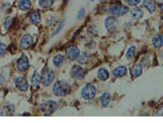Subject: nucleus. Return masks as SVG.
Masks as SVG:
<instances>
[{"label": "nucleus", "instance_id": "nucleus-1", "mask_svg": "<svg viewBox=\"0 0 163 123\" xmlns=\"http://www.w3.org/2000/svg\"><path fill=\"white\" fill-rule=\"evenodd\" d=\"M71 91L69 84L64 80L57 81L53 87V92L58 96H64Z\"/></svg>", "mask_w": 163, "mask_h": 123}, {"label": "nucleus", "instance_id": "nucleus-2", "mask_svg": "<svg viewBox=\"0 0 163 123\" xmlns=\"http://www.w3.org/2000/svg\"><path fill=\"white\" fill-rule=\"evenodd\" d=\"M55 78V74H54L52 69L47 68L44 69L41 76V81L43 85H49Z\"/></svg>", "mask_w": 163, "mask_h": 123}, {"label": "nucleus", "instance_id": "nucleus-3", "mask_svg": "<svg viewBox=\"0 0 163 123\" xmlns=\"http://www.w3.org/2000/svg\"><path fill=\"white\" fill-rule=\"evenodd\" d=\"M58 108L57 103L53 101H48L40 105V110L45 115H50Z\"/></svg>", "mask_w": 163, "mask_h": 123}, {"label": "nucleus", "instance_id": "nucleus-4", "mask_svg": "<svg viewBox=\"0 0 163 123\" xmlns=\"http://www.w3.org/2000/svg\"><path fill=\"white\" fill-rule=\"evenodd\" d=\"M96 94V87L91 84L86 85L82 91V97L87 100H90L93 99Z\"/></svg>", "mask_w": 163, "mask_h": 123}, {"label": "nucleus", "instance_id": "nucleus-5", "mask_svg": "<svg viewBox=\"0 0 163 123\" xmlns=\"http://www.w3.org/2000/svg\"><path fill=\"white\" fill-rule=\"evenodd\" d=\"M104 24L108 31L113 32L117 29L118 25V21L115 17L112 16H109L105 19Z\"/></svg>", "mask_w": 163, "mask_h": 123}, {"label": "nucleus", "instance_id": "nucleus-6", "mask_svg": "<svg viewBox=\"0 0 163 123\" xmlns=\"http://www.w3.org/2000/svg\"><path fill=\"white\" fill-rule=\"evenodd\" d=\"M108 12L117 16H122L129 12V8L122 5H114L109 8Z\"/></svg>", "mask_w": 163, "mask_h": 123}, {"label": "nucleus", "instance_id": "nucleus-7", "mask_svg": "<svg viewBox=\"0 0 163 123\" xmlns=\"http://www.w3.org/2000/svg\"><path fill=\"white\" fill-rule=\"evenodd\" d=\"M15 85L17 88L21 91H26L28 89V84L26 79L22 76L17 77L15 79Z\"/></svg>", "mask_w": 163, "mask_h": 123}, {"label": "nucleus", "instance_id": "nucleus-8", "mask_svg": "<svg viewBox=\"0 0 163 123\" xmlns=\"http://www.w3.org/2000/svg\"><path fill=\"white\" fill-rule=\"evenodd\" d=\"M71 76L76 79L80 80L84 77V72L83 68L78 65H75L71 69L70 71Z\"/></svg>", "mask_w": 163, "mask_h": 123}, {"label": "nucleus", "instance_id": "nucleus-9", "mask_svg": "<svg viewBox=\"0 0 163 123\" xmlns=\"http://www.w3.org/2000/svg\"><path fill=\"white\" fill-rule=\"evenodd\" d=\"M66 55L68 59L74 60L77 59L80 56V50L75 46H71L66 50Z\"/></svg>", "mask_w": 163, "mask_h": 123}, {"label": "nucleus", "instance_id": "nucleus-10", "mask_svg": "<svg viewBox=\"0 0 163 123\" xmlns=\"http://www.w3.org/2000/svg\"><path fill=\"white\" fill-rule=\"evenodd\" d=\"M29 65V61L26 56H23L17 61V68L20 71H26L28 69Z\"/></svg>", "mask_w": 163, "mask_h": 123}, {"label": "nucleus", "instance_id": "nucleus-11", "mask_svg": "<svg viewBox=\"0 0 163 123\" xmlns=\"http://www.w3.org/2000/svg\"><path fill=\"white\" fill-rule=\"evenodd\" d=\"M33 40L31 35H24L20 42V47L23 49H27L33 44Z\"/></svg>", "mask_w": 163, "mask_h": 123}, {"label": "nucleus", "instance_id": "nucleus-12", "mask_svg": "<svg viewBox=\"0 0 163 123\" xmlns=\"http://www.w3.org/2000/svg\"><path fill=\"white\" fill-rule=\"evenodd\" d=\"M127 71L128 70H127V68L125 66H119L114 70L113 75L115 77H122L127 74Z\"/></svg>", "mask_w": 163, "mask_h": 123}, {"label": "nucleus", "instance_id": "nucleus-13", "mask_svg": "<svg viewBox=\"0 0 163 123\" xmlns=\"http://www.w3.org/2000/svg\"><path fill=\"white\" fill-rule=\"evenodd\" d=\"M152 43L155 47L159 48L163 46V34L156 35L152 39Z\"/></svg>", "mask_w": 163, "mask_h": 123}, {"label": "nucleus", "instance_id": "nucleus-14", "mask_svg": "<svg viewBox=\"0 0 163 123\" xmlns=\"http://www.w3.org/2000/svg\"><path fill=\"white\" fill-rule=\"evenodd\" d=\"M143 5L145 7L150 13H153L155 11V5L152 0H144L143 2Z\"/></svg>", "mask_w": 163, "mask_h": 123}, {"label": "nucleus", "instance_id": "nucleus-15", "mask_svg": "<svg viewBox=\"0 0 163 123\" xmlns=\"http://www.w3.org/2000/svg\"><path fill=\"white\" fill-rule=\"evenodd\" d=\"M131 17L133 19H140L143 17L144 15V12L140 8H135L131 11Z\"/></svg>", "mask_w": 163, "mask_h": 123}, {"label": "nucleus", "instance_id": "nucleus-16", "mask_svg": "<svg viewBox=\"0 0 163 123\" xmlns=\"http://www.w3.org/2000/svg\"><path fill=\"white\" fill-rule=\"evenodd\" d=\"M19 8L23 11L28 10L31 7V2L30 0H21L19 3Z\"/></svg>", "mask_w": 163, "mask_h": 123}, {"label": "nucleus", "instance_id": "nucleus-17", "mask_svg": "<svg viewBox=\"0 0 163 123\" xmlns=\"http://www.w3.org/2000/svg\"><path fill=\"white\" fill-rule=\"evenodd\" d=\"M111 101V96L109 93H104L101 97V103L103 107H107Z\"/></svg>", "mask_w": 163, "mask_h": 123}, {"label": "nucleus", "instance_id": "nucleus-18", "mask_svg": "<svg viewBox=\"0 0 163 123\" xmlns=\"http://www.w3.org/2000/svg\"><path fill=\"white\" fill-rule=\"evenodd\" d=\"M98 76L99 79H101V80L105 81L108 78H109L110 74H109V72L107 71V69H106L104 68H101L98 70Z\"/></svg>", "mask_w": 163, "mask_h": 123}, {"label": "nucleus", "instance_id": "nucleus-19", "mask_svg": "<svg viewBox=\"0 0 163 123\" xmlns=\"http://www.w3.org/2000/svg\"><path fill=\"white\" fill-rule=\"evenodd\" d=\"M41 81V77L38 73H34L31 78V84L32 86L34 89H37L39 86L40 82Z\"/></svg>", "mask_w": 163, "mask_h": 123}, {"label": "nucleus", "instance_id": "nucleus-20", "mask_svg": "<svg viewBox=\"0 0 163 123\" xmlns=\"http://www.w3.org/2000/svg\"><path fill=\"white\" fill-rule=\"evenodd\" d=\"M132 74L135 78L140 76L142 74V67L140 64H136L132 68Z\"/></svg>", "mask_w": 163, "mask_h": 123}, {"label": "nucleus", "instance_id": "nucleus-21", "mask_svg": "<svg viewBox=\"0 0 163 123\" xmlns=\"http://www.w3.org/2000/svg\"><path fill=\"white\" fill-rule=\"evenodd\" d=\"M14 107L12 105H8L5 106L2 110V115H11L13 113Z\"/></svg>", "mask_w": 163, "mask_h": 123}, {"label": "nucleus", "instance_id": "nucleus-22", "mask_svg": "<svg viewBox=\"0 0 163 123\" xmlns=\"http://www.w3.org/2000/svg\"><path fill=\"white\" fill-rule=\"evenodd\" d=\"M30 21L34 24H38L41 21V16L38 13H34L30 17Z\"/></svg>", "mask_w": 163, "mask_h": 123}, {"label": "nucleus", "instance_id": "nucleus-23", "mask_svg": "<svg viewBox=\"0 0 163 123\" xmlns=\"http://www.w3.org/2000/svg\"><path fill=\"white\" fill-rule=\"evenodd\" d=\"M64 58L62 54H58L53 58V63L56 66H59L64 62Z\"/></svg>", "mask_w": 163, "mask_h": 123}, {"label": "nucleus", "instance_id": "nucleus-24", "mask_svg": "<svg viewBox=\"0 0 163 123\" xmlns=\"http://www.w3.org/2000/svg\"><path fill=\"white\" fill-rule=\"evenodd\" d=\"M78 61L80 64H86L89 61V55L87 53V52H84L82 55H80L79 56Z\"/></svg>", "mask_w": 163, "mask_h": 123}, {"label": "nucleus", "instance_id": "nucleus-25", "mask_svg": "<svg viewBox=\"0 0 163 123\" xmlns=\"http://www.w3.org/2000/svg\"><path fill=\"white\" fill-rule=\"evenodd\" d=\"M54 3V0H39V5L45 8L50 7Z\"/></svg>", "mask_w": 163, "mask_h": 123}, {"label": "nucleus", "instance_id": "nucleus-26", "mask_svg": "<svg viewBox=\"0 0 163 123\" xmlns=\"http://www.w3.org/2000/svg\"><path fill=\"white\" fill-rule=\"evenodd\" d=\"M135 52H136V47L135 46L130 47L126 53V56H125L126 58L128 60L131 59L134 57V56L135 54Z\"/></svg>", "mask_w": 163, "mask_h": 123}, {"label": "nucleus", "instance_id": "nucleus-27", "mask_svg": "<svg viewBox=\"0 0 163 123\" xmlns=\"http://www.w3.org/2000/svg\"><path fill=\"white\" fill-rule=\"evenodd\" d=\"M12 24V18H11V17H7V18L6 19V20H5V28L7 30H8L9 28H10Z\"/></svg>", "mask_w": 163, "mask_h": 123}, {"label": "nucleus", "instance_id": "nucleus-28", "mask_svg": "<svg viewBox=\"0 0 163 123\" xmlns=\"http://www.w3.org/2000/svg\"><path fill=\"white\" fill-rule=\"evenodd\" d=\"M6 52V45L0 43V56H3Z\"/></svg>", "mask_w": 163, "mask_h": 123}, {"label": "nucleus", "instance_id": "nucleus-29", "mask_svg": "<svg viewBox=\"0 0 163 123\" xmlns=\"http://www.w3.org/2000/svg\"><path fill=\"white\" fill-rule=\"evenodd\" d=\"M141 0H128V3L131 6H135L138 5Z\"/></svg>", "mask_w": 163, "mask_h": 123}, {"label": "nucleus", "instance_id": "nucleus-30", "mask_svg": "<svg viewBox=\"0 0 163 123\" xmlns=\"http://www.w3.org/2000/svg\"><path fill=\"white\" fill-rule=\"evenodd\" d=\"M63 26H64V21H63L62 23H60V24L59 25V26L58 27V29H56V31H55V33H54L53 34V35L54 36V35H56V34H58L61 31V29H62V28H63Z\"/></svg>", "mask_w": 163, "mask_h": 123}, {"label": "nucleus", "instance_id": "nucleus-31", "mask_svg": "<svg viewBox=\"0 0 163 123\" xmlns=\"http://www.w3.org/2000/svg\"><path fill=\"white\" fill-rule=\"evenodd\" d=\"M85 10L84 9V8H82L80 11H79V14H78V16H77V17H78V19H82L83 17H84V15H85Z\"/></svg>", "mask_w": 163, "mask_h": 123}, {"label": "nucleus", "instance_id": "nucleus-32", "mask_svg": "<svg viewBox=\"0 0 163 123\" xmlns=\"http://www.w3.org/2000/svg\"><path fill=\"white\" fill-rule=\"evenodd\" d=\"M4 82H5L4 77H3L2 75H0V84H3Z\"/></svg>", "mask_w": 163, "mask_h": 123}, {"label": "nucleus", "instance_id": "nucleus-33", "mask_svg": "<svg viewBox=\"0 0 163 123\" xmlns=\"http://www.w3.org/2000/svg\"><path fill=\"white\" fill-rule=\"evenodd\" d=\"M160 8L163 11V4L162 5H160Z\"/></svg>", "mask_w": 163, "mask_h": 123}, {"label": "nucleus", "instance_id": "nucleus-34", "mask_svg": "<svg viewBox=\"0 0 163 123\" xmlns=\"http://www.w3.org/2000/svg\"><path fill=\"white\" fill-rule=\"evenodd\" d=\"M90 1H91V2H93V1H94V0H90Z\"/></svg>", "mask_w": 163, "mask_h": 123}, {"label": "nucleus", "instance_id": "nucleus-35", "mask_svg": "<svg viewBox=\"0 0 163 123\" xmlns=\"http://www.w3.org/2000/svg\"><path fill=\"white\" fill-rule=\"evenodd\" d=\"M67 1H68V2H69V0H67Z\"/></svg>", "mask_w": 163, "mask_h": 123}]
</instances>
